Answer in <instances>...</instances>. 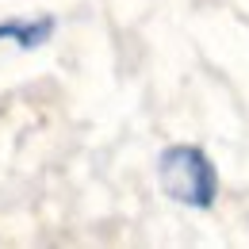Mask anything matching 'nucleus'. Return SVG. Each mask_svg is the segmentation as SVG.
I'll use <instances>...</instances> for the list:
<instances>
[{"label":"nucleus","mask_w":249,"mask_h":249,"mask_svg":"<svg viewBox=\"0 0 249 249\" xmlns=\"http://www.w3.org/2000/svg\"><path fill=\"white\" fill-rule=\"evenodd\" d=\"M157 177H161V188L169 199L196 207V211H207L218 196L215 161L199 146H169L157 157Z\"/></svg>","instance_id":"f257e3e1"},{"label":"nucleus","mask_w":249,"mask_h":249,"mask_svg":"<svg viewBox=\"0 0 249 249\" xmlns=\"http://www.w3.org/2000/svg\"><path fill=\"white\" fill-rule=\"evenodd\" d=\"M54 35V19H31V23H19V19H8V23H0V38H16L23 50H35V46H42L46 38Z\"/></svg>","instance_id":"f03ea898"}]
</instances>
